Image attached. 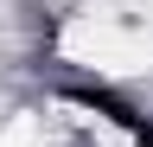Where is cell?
<instances>
[{
  "instance_id": "cell-1",
  "label": "cell",
  "mask_w": 153,
  "mask_h": 147,
  "mask_svg": "<svg viewBox=\"0 0 153 147\" xmlns=\"http://www.w3.org/2000/svg\"><path fill=\"white\" fill-rule=\"evenodd\" d=\"M134 147H153V128H147V122L134 128Z\"/></svg>"
}]
</instances>
